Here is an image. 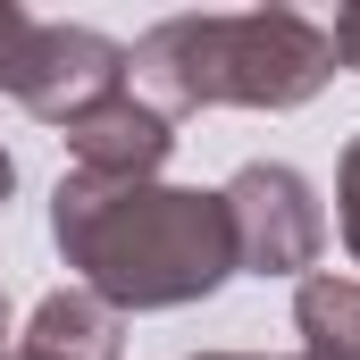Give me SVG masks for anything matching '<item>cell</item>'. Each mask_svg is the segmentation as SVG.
Instances as JSON below:
<instances>
[{
	"label": "cell",
	"instance_id": "cell-1",
	"mask_svg": "<svg viewBox=\"0 0 360 360\" xmlns=\"http://www.w3.org/2000/svg\"><path fill=\"white\" fill-rule=\"evenodd\" d=\"M51 235L68 269L117 310H176L235 276V226L218 193L176 184H109V176H59L51 193Z\"/></svg>",
	"mask_w": 360,
	"mask_h": 360
},
{
	"label": "cell",
	"instance_id": "cell-2",
	"mask_svg": "<svg viewBox=\"0 0 360 360\" xmlns=\"http://www.w3.org/2000/svg\"><path fill=\"white\" fill-rule=\"evenodd\" d=\"M335 76L327 25L302 8H243V17H168L126 51V84L160 117L176 109H293Z\"/></svg>",
	"mask_w": 360,
	"mask_h": 360
},
{
	"label": "cell",
	"instance_id": "cell-3",
	"mask_svg": "<svg viewBox=\"0 0 360 360\" xmlns=\"http://www.w3.org/2000/svg\"><path fill=\"white\" fill-rule=\"evenodd\" d=\"M218 201H226V226H235V269H252V276H293V269H310L319 243H327V218H319L302 168L260 160Z\"/></svg>",
	"mask_w": 360,
	"mask_h": 360
},
{
	"label": "cell",
	"instance_id": "cell-4",
	"mask_svg": "<svg viewBox=\"0 0 360 360\" xmlns=\"http://www.w3.org/2000/svg\"><path fill=\"white\" fill-rule=\"evenodd\" d=\"M17 101L51 126H76L84 109L126 92V51L92 25H34L25 34V59H17Z\"/></svg>",
	"mask_w": 360,
	"mask_h": 360
},
{
	"label": "cell",
	"instance_id": "cell-5",
	"mask_svg": "<svg viewBox=\"0 0 360 360\" xmlns=\"http://www.w3.org/2000/svg\"><path fill=\"white\" fill-rule=\"evenodd\" d=\"M68 143H76V176H109V184H143L168 151H176V117H160L143 92L126 84L117 101H101L84 109L76 126H68Z\"/></svg>",
	"mask_w": 360,
	"mask_h": 360
},
{
	"label": "cell",
	"instance_id": "cell-6",
	"mask_svg": "<svg viewBox=\"0 0 360 360\" xmlns=\"http://www.w3.org/2000/svg\"><path fill=\"white\" fill-rule=\"evenodd\" d=\"M25 360H117V310L101 293H51L25 327Z\"/></svg>",
	"mask_w": 360,
	"mask_h": 360
},
{
	"label": "cell",
	"instance_id": "cell-7",
	"mask_svg": "<svg viewBox=\"0 0 360 360\" xmlns=\"http://www.w3.org/2000/svg\"><path fill=\"white\" fill-rule=\"evenodd\" d=\"M302 360H360V285L310 276L302 285Z\"/></svg>",
	"mask_w": 360,
	"mask_h": 360
},
{
	"label": "cell",
	"instance_id": "cell-8",
	"mask_svg": "<svg viewBox=\"0 0 360 360\" xmlns=\"http://www.w3.org/2000/svg\"><path fill=\"white\" fill-rule=\"evenodd\" d=\"M25 34H34V17L0 0V84H17V59H25Z\"/></svg>",
	"mask_w": 360,
	"mask_h": 360
},
{
	"label": "cell",
	"instance_id": "cell-9",
	"mask_svg": "<svg viewBox=\"0 0 360 360\" xmlns=\"http://www.w3.org/2000/svg\"><path fill=\"white\" fill-rule=\"evenodd\" d=\"M344 243H352V260H360V143L344 151Z\"/></svg>",
	"mask_w": 360,
	"mask_h": 360
},
{
	"label": "cell",
	"instance_id": "cell-10",
	"mask_svg": "<svg viewBox=\"0 0 360 360\" xmlns=\"http://www.w3.org/2000/svg\"><path fill=\"white\" fill-rule=\"evenodd\" d=\"M327 42H335V59H344V68H360V8H344V17L327 25Z\"/></svg>",
	"mask_w": 360,
	"mask_h": 360
},
{
	"label": "cell",
	"instance_id": "cell-11",
	"mask_svg": "<svg viewBox=\"0 0 360 360\" xmlns=\"http://www.w3.org/2000/svg\"><path fill=\"white\" fill-rule=\"evenodd\" d=\"M8 184H17V168H8V151H0V201H8Z\"/></svg>",
	"mask_w": 360,
	"mask_h": 360
},
{
	"label": "cell",
	"instance_id": "cell-12",
	"mask_svg": "<svg viewBox=\"0 0 360 360\" xmlns=\"http://www.w3.org/2000/svg\"><path fill=\"white\" fill-rule=\"evenodd\" d=\"M201 360H252V352H201Z\"/></svg>",
	"mask_w": 360,
	"mask_h": 360
},
{
	"label": "cell",
	"instance_id": "cell-13",
	"mask_svg": "<svg viewBox=\"0 0 360 360\" xmlns=\"http://www.w3.org/2000/svg\"><path fill=\"white\" fill-rule=\"evenodd\" d=\"M0 335H8V302H0Z\"/></svg>",
	"mask_w": 360,
	"mask_h": 360
}]
</instances>
